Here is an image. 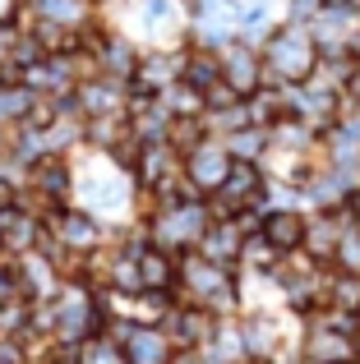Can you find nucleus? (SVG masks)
<instances>
[{
    "label": "nucleus",
    "mask_w": 360,
    "mask_h": 364,
    "mask_svg": "<svg viewBox=\"0 0 360 364\" xmlns=\"http://www.w3.org/2000/svg\"><path fill=\"white\" fill-rule=\"evenodd\" d=\"M356 318H360V309H356Z\"/></svg>",
    "instance_id": "48"
},
{
    "label": "nucleus",
    "mask_w": 360,
    "mask_h": 364,
    "mask_svg": "<svg viewBox=\"0 0 360 364\" xmlns=\"http://www.w3.org/2000/svg\"><path fill=\"white\" fill-rule=\"evenodd\" d=\"M33 189H42L51 203H74V157L70 152H42L33 161Z\"/></svg>",
    "instance_id": "13"
},
{
    "label": "nucleus",
    "mask_w": 360,
    "mask_h": 364,
    "mask_svg": "<svg viewBox=\"0 0 360 364\" xmlns=\"http://www.w3.org/2000/svg\"><path fill=\"white\" fill-rule=\"evenodd\" d=\"M319 5H324V0H287V18H296V23H309V18L319 14Z\"/></svg>",
    "instance_id": "38"
},
{
    "label": "nucleus",
    "mask_w": 360,
    "mask_h": 364,
    "mask_svg": "<svg viewBox=\"0 0 360 364\" xmlns=\"http://www.w3.org/2000/svg\"><path fill=\"white\" fill-rule=\"evenodd\" d=\"M157 107H162L171 120H176V116H203V88H194V83L176 79L171 88L157 92Z\"/></svg>",
    "instance_id": "23"
},
{
    "label": "nucleus",
    "mask_w": 360,
    "mask_h": 364,
    "mask_svg": "<svg viewBox=\"0 0 360 364\" xmlns=\"http://www.w3.org/2000/svg\"><path fill=\"white\" fill-rule=\"evenodd\" d=\"M208 355L222 360V364H245L250 360V346H245V332H240V314L217 318V332H213V341H208Z\"/></svg>",
    "instance_id": "20"
},
{
    "label": "nucleus",
    "mask_w": 360,
    "mask_h": 364,
    "mask_svg": "<svg viewBox=\"0 0 360 364\" xmlns=\"http://www.w3.org/2000/svg\"><path fill=\"white\" fill-rule=\"evenodd\" d=\"M309 33H314L319 55H333V51H351L360 42V14L356 9H337V5H319V14L309 18ZM360 60V55H356Z\"/></svg>",
    "instance_id": "7"
},
{
    "label": "nucleus",
    "mask_w": 360,
    "mask_h": 364,
    "mask_svg": "<svg viewBox=\"0 0 360 364\" xmlns=\"http://www.w3.org/2000/svg\"><path fill=\"white\" fill-rule=\"evenodd\" d=\"M74 203L88 208L92 217H102L107 226H125L134 222V176L120 171L116 161H107L102 152L79 148L74 152Z\"/></svg>",
    "instance_id": "1"
},
{
    "label": "nucleus",
    "mask_w": 360,
    "mask_h": 364,
    "mask_svg": "<svg viewBox=\"0 0 360 364\" xmlns=\"http://www.w3.org/2000/svg\"><path fill=\"white\" fill-rule=\"evenodd\" d=\"M203 124H208V134H231V129H245V124H254V120H250V107H245V97H240L226 111H203Z\"/></svg>",
    "instance_id": "33"
},
{
    "label": "nucleus",
    "mask_w": 360,
    "mask_h": 364,
    "mask_svg": "<svg viewBox=\"0 0 360 364\" xmlns=\"http://www.w3.org/2000/svg\"><path fill=\"white\" fill-rule=\"evenodd\" d=\"M231 152V161H263L268 157V129L259 124H245V129H231V134H217Z\"/></svg>",
    "instance_id": "21"
},
{
    "label": "nucleus",
    "mask_w": 360,
    "mask_h": 364,
    "mask_svg": "<svg viewBox=\"0 0 360 364\" xmlns=\"http://www.w3.org/2000/svg\"><path fill=\"white\" fill-rule=\"evenodd\" d=\"M42 226H46V235H51L55 245L79 249V254H92V249L111 245V226L102 222V217H92L88 208H79V203L51 208V213L42 217Z\"/></svg>",
    "instance_id": "5"
},
{
    "label": "nucleus",
    "mask_w": 360,
    "mask_h": 364,
    "mask_svg": "<svg viewBox=\"0 0 360 364\" xmlns=\"http://www.w3.org/2000/svg\"><path fill=\"white\" fill-rule=\"evenodd\" d=\"M277 249H272L268 235H245V245H240V272H272L277 267Z\"/></svg>",
    "instance_id": "27"
},
{
    "label": "nucleus",
    "mask_w": 360,
    "mask_h": 364,
    "mask_svg": "<svg viewBox=\"0 0 360 364\" xmlns=\"http://www.w3.org/2000/svg\"><path fill=\"white\" fill-rule=\"evenodd\" d=\"M139 282H144V291H171L176 286V254H166L157 245H144L139 249Z\"/></svg>",
    "instance_id": "19"
},
{
    "label": "nucleus",
    "mask_w": 360,
    "mask_h": 364,
    "mask_svg": "<svg viewBox=\"0 0 360 364\" xmlns=\"http://www.w3.org/2000/svg\"><path fill=\"white\" fill-rule=\"evenodd\" d=\"M305 208H268L263 213V235L272 240L277 254H291V249H305Z\"/></svg>",
    "instance_id": "16"
},
{
    "label": "nucleus",
    "mask_w": 360,
    "mask_h": 364,
    "mask_svg": "<svg viewBox=\"0 0 360 364\" xmlns=\"http://www.w3.org/2000/svg\"><path fill=\"white\" fill-rule=\"evenodd\" d=\"M180 79L194 83V88L217 83V79H222V60H217V51H208V46H185V70H180Z\"/></svg>",
    "instance_id": "24"
},
{
    "label": "nucleus",
    "mask_w": 360,
    "mask_h": 364,
    "mask_svg": "<svg viewBox=\"0 0 360 364\" xmlns=\"http://www.w3.org/2000/svg\"><path fill=\"white\" fill-rule=\"evenodd\" d=\"M259 60H263V88L305 83L309 70L319 65V46H314V33H309V23L282 18V23L259 42Z\"/></svg>",
    "instance_id": "3"
},
{
    "label": "nucleus",
    "mask_w": 360,
    "mask_h": 364,
    "mask_svg": "<svg viewBox=\"0 0 360 364\" xmlns=\"http://www.w3.org/2000/svg\"><path fill=\"white\" fill-rule=\"evenodd\" d=\"M333 304L337 309H360V277L356 272H333Z\"/></svg>",
    "instance_id": "35"
},
{
    "label": "nucleus",
    "mask_w": 360,
    "mask_h": 364,
    "mask_svg": "<svg viewBox=\"0 0 360 364\" xmlns=\"http://www.w3.org/2000/svg\"><path fill=\"white\" fill-rule=\"evenodd\" d=\"M0 88H28V65L14 60V55H0Z\"/></svg>",
    "instance_id": "37"
},
{
    "label": "nucleus",
    "mask_w": 360,
    "mask_h": 364,
    "mask_svg": "<svg viewBox=\"0 0 360 364\" xmlns=\"http://www.w3.org/2000/svg\"><path fill=\"white\" fill-rule=\"evenodd\" d=\"M102 157H107V161H116L120 171H129V176H134L139 157H144V139H139V134H134V129H129V124H125V129H120L116 139H111V148L102 152Z\"/></svg>",
    "instance_id": "30"
},
{
    "label": "nucleus",
    "mask_w": 360,
    "mask_h": 364,
    "mask_svg": "<svg viewBox=\"0 0 360 364\" xmlns=\"http://www.w3.org/2000/svg\"><path fill=\"white\" fill-rule=\"evenodd\" d=\"M125 102H129V83L97 74V79H83L79 88H74L70 107L79 111L83 120H92V116H125Z\"/></svg>",
    "instance_id": "9"
},
{
    "label": "nucleus",
    "mask_w": 360,
    "mask_h": 364,
    "mask_svg": "<svg viewBox=\"0 0 360 364\" xmlns=\"http://www.w3.org/2000/svg\"><path fill=\"white\" fill-rule=\"evenodd\" d=\"M245 107H250V120L259 124V129H272L282 116H287V102H282V88H259L245 97Z\"/></svg>",
    "instance_id": "25"
},
{
    "label": "nucleus",
    "mask_w": 360,
    "mask_h": 364,
    "mask_svg": "<svg viewBox=\"0 0 360 364\" xmlns=\"http://www.w3.org/2000/svg\"><path fill=\"white\" fill-rule=\"evenodd\" d=\"M342 231H346V222L337 213H309L305 217V249L319 263H333V249L342 240Z\"/></svg>",
    "instance_id": "17"
},
{
    "label": "nucleus",
    "mask_w": 360,
    "mask_h": 364,
    "mask_svg": "<svg viewBox=\"0 0 360 364\" xmlns=\"http://www.w3.org/2000/svg\"><path fill=\"white\" fill-rule=\"evenodd\" d=\"M28 318H33V300L28 295H14V300L0 304V337H23L28 332Z\"/></svg>",
    "instance_id": "31"
},
{
    "label": "nucleus",
    "mask_w": 360,
    "mask_h": 364,
    "mask_svg": "<svg viewBox=\"0 0 360 364\" xmlns=\"http://www.w3.org/2000/svg\"><path fill=\"white\" fill-rule=\"evenodd\" d=\"M217 60H222V79L231 83L240 97H250V92L263 88V60H259V46L240 42V37H231V42L217 51Z\"/></svg>",
    "instance_id": "10"
},
{
    "label": "nucleus",
    "mask_w": 360,
    "mask_h": 364,
    "mask_svg": "<svg viewBox=\"0 0 360 364\" xmlns=\"http://www.w3.org/2000/svg\"><path fill=\"white\" fill-rule=\"evenodd\" d=\"M245 364H277V360H263V355H250Z\"/></svg>",
    "instance_id": "43"
},
{
    "label": "nucleus",
    "mask_w": 360,
    "mask_h": 364,
    "mask_svg": "<svg viewBox=\"0 0 360 364\" xmlns=\"http://www.w3.org/2000/svg\"><path fill=\"white\" fill-rule=\"evenodd\" d=\"M171 291H176V304H203L217 318L240 314V282H235V272L208 263L198 249L176 254V286Z\"/></svg>",
    "instance_id": "2"
},
{
    "label": "nucleus",
    "mask_w": 360,
    "mask_h": 364,
    "mask_svg": "<svg viewBox=\"0 0 360 364\" xmlns=\"http://www.w3.org/2000/svg\"><path fill=\"white\" fill-rule=\"evenodd\" d=\"M342 97L351 102V107H360V65H356V70H351V79L342 83Z\"/></svg>",
    "instance_id": "40"
},
{
    "label": "nucleus",
    "mask_w": 360,
    "mask_h": 364,
    "mask_svg": "<svg viewBox=\"0 0 360 364\" xmlns=\"http://www.w3.org/2000/svg\"><path fill=\"white\" fill-rule=\"evenodd\" d=\"M120 355H125V364H171L176 346L157 323H134L129 341L120 346Z\"/></svg>",
    "instance_id": "14"
},
{
    "label": "nucleus",
    "mask_w": 360,
    "mask_h": 364,
    "mask_svg": "<svg viewBox=\"0 0 360 364\" xmlns=\"http://www.w3.org/2000/svg\"><path fill=\"white\" fill-rule=\"evenodd\" d=\"M208 203L203 198H189V203H162L157 217H148L144 231H148V245L166 249V254H185V249H198L208 231Z\"/></svg>",
    "instance_id": "4"
},
{
    "label": "nucleus",
    "mask_w": 360,
    "mask_h": 364,
    "mask_svg": "<svg viewBox=\"0 0 360 364\" xmlns=\"http://www.w3.org/2000/svg\"><path fill=\"white\" fill-rule=\"evenodd\" d=\"M235 102H240V92H235L226 79H217V83L203 88V111H226V107H235Z\"/></svg>",
    "instance_id": "36"
},
{
    "label": "nucleus",
    "mask_w": 360,
    "mask_h": 364,
    "mask_svg": "<svg viewBox=\"0 0 360 364\" xmlns=\"http://www.w3.org/2000/svg\"><path fill=\"white\" fill-rule=\"evenodd\" d=\"M351 213H356V226H360V189L351 194Z\"/></svg>",
    "instance_id": "42"
},
{
    "label": "nucleus",
    "mask_w": 360,
    "mask_h": 364,
    "mask_svg": "<svg viewBox=\"0 0 360 364\" xmlns=\"http://www.w3.org/2000/svg\"><path fill=\"white\" fill-rule=\"evenodd\" d=\"M171 364H208V350H176V355H171Z\"/></svg>",
    "instance_id": "41"
},
{
    "label": "nucleus",
    "mask_w": 360,
    "mask_h": 364,
    "mask_svg": "<svg viewBox=\"0 0 360 364\" xmlns=\"http://www.w3.org/2000/svg\"><path fill=\"white\" fill-rule=\"evenodd\" d=\"M240 245H245V235H240L235 222H208L203 240H198V254H203L208 263H217V267L240 272Z\"/></svg>",
    "instance_id": "15"
},
{
    "label": "nucleus",
    "mask_w": 360,
    "mask_h": 364,
    "mask_svg": "<svg viewBox=\"0 0 360 364\" xmlns=\"http://www.w3.org/2000/svg\"><path fill=\"white\" fill-rule=\"evenodd\" d=\"M296 355L314 360V364H337V360H356V341L342 337V332H333L328 323L319 318H305L300 323V346Z\"/></svg>",
    "instance_id": "11"
},
{
    "label": "nucleus",
    "mask_w": 360,
    "mask_h": 364,
    "mask_svg": "<svg viewBox=\"0 0 360 364\" xmlns=\"http://www.w3.org/2000/svg\"><path fill=\"white\" fill-rule=\"evenodd\" d=\"M185 70V46H144L139 51V70L129 79V92H144V97H157L162 88H171Z\"/></svg>",
    "instance_id": "6"
},
{
    "label": "nucleus",
    "mask_w": 360,
    "mask_h": 364,
    "mask_svg": "<svg viewBox=\"0 0 360 364\" xmlns=\"http://www.w3.org/2000/svg\"><path fill=\"white\" fill-rule=\"evenodd\" d=\"M28 9H33L37 18H55V23H70V28L92 14L88 0H28Z\"/></svg>",
    "instance_id": "28"
},
{
    "label": "nucleus",
    "mask_w": 360,
    "mask_h": 364,
    "mask_svg": "<svg viewBox=\"0 0 360 364\" xmlns=\"http://www.w3.org/2000/svg\"><path fill=\"white\" fill-rule=\"evenodd\" d=\"M0 258H5V245H0Z\"/></svg>",
    "instance_id": "47"
},
{
    "label": "nucleus",
    "mask_w": 360,
    "mask_h": 364,
    "mask_svg": "<svg viewBox=\"0 0 360 364\" xmlns=\"http://www.w3.org/2000/svg\"><path fill=\"white\" fill-rule=\"evenodd\" d=\"M79 364H125V355H120V346H111L97 332V337L79 341Z\"/></svg>",
    "instance_id": "34"
},
{
    "label": "nucleus",
    "mask_w": 360,
    "mask_h": 364,
    "mask_svg": "<svg viewBox=\"0 0 360 364\" xmlns=\"http://www.w3.org/2000/svg\"><path fill=\"white\" fill-rule=\"evenodd\" d=\"M23 33H33L37 46H42L46 55H70L74 46H79L74 28H70V23H55V18H37V14H33V23H28Z\"/></svg>",
    "instance_id": "22"
},
{
    "label": "nucleus",
    "mask_w": 360,
    "mask_h": 364,
    "mask_svg": "<svg viewBox=\"0 0 360 364\" xmlns=\"http://www.w3.org/2000/svg\"><path fill=\"white\" fill-rule=\"evenodd\" d=\"M337 364H360V360H337Z\"/></svg>",
    "instance_id": "45"
},
{
    "label": "nucleus",
    "mask_w": 360,
    "mask_h": 364,
    "mask_svg": "<svg viewBox=\"0 0 360 364\" xmlns=\"http://www.w3.org/2000/svg\"><path fill=\"white\" fill-rule=\"evenodd\" d=\"M42 235H46L42 217H33V213H23V208H14V217H9V226L0 231V245H5V254L23 258V254H33V249L42 245Z\"/></svg>",
    "instance_id": "18"
},
{
    "label": "nucleus",
    "mask_w": 360,
    "mask_h": 364,
    "mask_svg": "<svg viewBox=\"0 0 360 364\" xmlns=\"http://www.w3.org/2000/svg\"><path fill=\"white\" fill-rule=\"evenodd\" d=\"M208 364H222V360H213V355H208Z\"/></svg>",
    "instance_id": "46"
},
{
    "label": "nucleus",
    "mask_w": 360,
    "mask_h": 364,
    "mask_svg": "<svg viewBox=\"0 0 360 364\" xmlns=\"http://www.w3.org/2000/svg\"><path fill=\"white\" fill-rule=\"evenodd\" d=\"M226 171H231V152H226V143L217 139V134H213V139H203V143H198V148L185 157V176L194 180L198 194H213V189L226 180Z\"/></svg>",
    "instance_id": "12"
},
{
    "label": "nucleus",
    "mask_w": 360,
    "mask_h": 364,
    "mask_svg": "<svg viewBox=\"0 0 360 364\" xmlns=\"http://www.w3.org/2000/svg\"><path fill=\"white\" fill-rule=\"evenodd\" d=\"M65 116V102L60 97H51V92H37L33 88V102H28V111H23V129H51L55 120Z\"/></svg>",
    "instance_id": "29"
},
{
    "label": "nucleus",
    "mask_w": 360,
    "mask_h": 364,
    "mask_svg": "<svg viewBox=\"0 0 360 364\" xmlns=\"http://www.w3.org/2000/svg\"><path fill=\"white\" fill-rule=\"evenodd\" d=\"M157 328L171 337L176 350H194V346L208 350V341H213V332H217V314L203 309V304H176Z\"/></svg>",
    "instance_id": "8"
},
{
    "label": "nucleus",
    "mask_w": 360,
    "mask_h": 364,
    "mask_svg": "<svg viewBox=\"0 0 360 364\" xmlns=\"http://www.w3.org/2000/svg\"><path fill=\"white\" fill-rule=\"evenodd\" d=\"M351 341H356V360H360V332H356V337H351Z\"/></svg>",
    "instance_id": "44"
},
{
    "label": "nucleus",
    "mask_w": 360,
    "mask_h": 364,
    "mask_svg": "<svg viewBox=\"0 0 360 364\" xmlns=\"http://www.w3.org/2000/svg\"><path fill=\"white\" fill-rule=\"evenodd\" d=\"M23 5L28 0H0V28H14L18 14H23Z\"/></svg>",
    "instance_id": "39"
},
{
    "label": "nucleus",
    "mask_w": 360,
    "mask_h": 364,
    "mask_svg": "<svg viewBox=\"0 0 360 364\" xmlns=\"http://www.w3.org/2000/svg\"><path fill=\"white\" fill-rule=\"evenodd\" d=\"M333 272H356L360 277V226H346L342 231V240H337V249H333Z\"/></svg>",
    "instance_id": "32"
},
{
    "label": "nucleus",
    "mask_w": 360,
    "mask_h": 364,
    "mask_svg": "<svg viewBox=\"0 0 360 364\" xmlns=\"http://www.w3.org/2000/svg\"><path fill=\"white\" fill-rule=\"evenodd\" d=\"M203 139H213V134H208V124H203V116H176L171 129H166V143H171L180 157H189V152H194Z\"/></svg>",
    "instance_id": "26"
}]
</instances>
